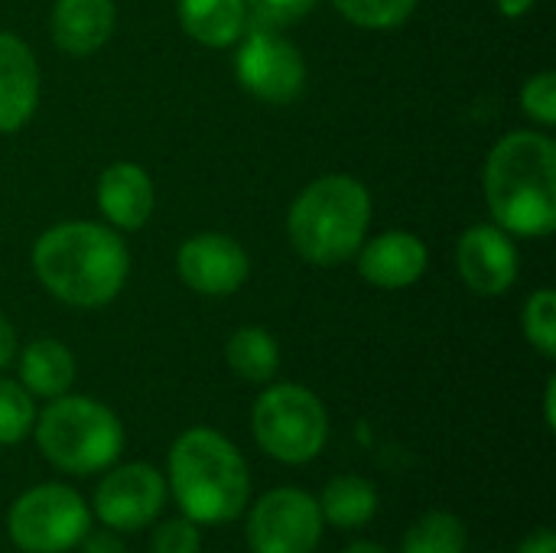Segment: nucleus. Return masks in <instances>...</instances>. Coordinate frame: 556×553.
Returning <instances> with one entry per match:
<instances>
[{"label": "nucleus", "instance_id": "nucleus-1", "mask_svg": "<svg viewBox=\"0 0 556 553\" xmlns=\"http://www.w3.org/2000/svg\"><path fill=\"white\" fill-rule=\"evenodd\" d=\"M33 274L65 306L98 310L117 300L130 277L124 238L101 222H59L33 244Z\"/></svg>", "mask_w": 556, "mask_h": 553}, {"label": "nucleus", "instance_id": "nucleus-2", "mask_svg": "<svg viewBox=\"0 0 556 553\" xmlns=\"http://www.w3.org/2000/svg\"><path fill=\"white\" fill-rule=\"evenodd\" d=\"M492 222L511 238H547L556 228V143L541 130L505 134L485 160Z\"/></svg>", "mask_w": 556, "mask_h": 553}, {"label": "nucleus", "instance_id": "nucleus-3", "mask_svg": "<svg viewBox=\"0 0 556 553\" xmlns=\"http://www.w3.org/2000/svg\"><path fill=\"white\" fill-rule=\"evenodd\" d=\"M371 228V192L349 173H329L303 186L287 212V238L313 267H342Z\"/></svg>", "mask_w": 556, "mask_h": 553}, {"label": "nucleus", "instance_id": "nucleus-4", "mask_svg": "<svg viewBox=\"0 0 556 553\" xmlns=\"http://www.w3.org/2000/svg\"><path fill=\"white\" fill-rule=\"evenodd\" d=\"M169 486L192 525L235 521L251 495L244 456L212 427H192L173 443Z\"/></svg>", "mask_w": 556, "mask_h": 553}, {"label": "nucleus", "instance_id": "nucleus-5", "mask_svg": "<svg viewBox=\"0 0 556 553\" xmlns=\"http://www.w3.org/2000/svg\"><path fill=\"white\" fill-rule=\"evenodd\" d=\"M36 443L55 469L91 476L114 466L124 450V427L108 404L81 394H59L36 420Z\"/></svg>", "mask_w": 556, "mask_h": 553}, {"label": "nucleus", "instance_id": "nucleus-6", "mask_svg": "<svg viewBox=\"0 0 556 553\" xmlns=\"http://www.w3.org/2000/svg\"><path fill=\"white\" fill-rule=\"evenodd\" d=\"M261 450L287 466L309 463L329 440V417L323 401L303 385H270L251 414Z\"/></svg>", "mask_w": 556, "mask_h": 553}, {"label": "nucleus", "instance_id": "nucleus-7", "mask_svg": "<svg viewBox=\"0 0 556 553\" xmlns=\"http://www.w3.org/2000/svg\"><path fill=\"white\" fill-rule=\"evenodd\" d=\"M91 515L78 492L68 486H36L16 499L7 515V531L13 544L26 553H62L78 548L88 535Z\"/></svg>", "mask_w": 556, "mask_h": 553}, {"label": "nucleus", "instance_id": "nucleus-8", "mask_svg": "<svg viewBox=\"0 0 556 553\" xmlns=\"http://www.w3.org/2000/svg\"><path fill=\"white\" fill-rule=\"evenodd\" d=\"M235 75L248 95L264 104H290L306 88L303 52L277 29L264 23H248L244 36L235 42Z\"/></svg>", "mask_w": 556, "mask_h": 553}, {"label": "nucleus", "instance_id": "nucleus-9", "mask_svg": "<svg viewBox=\"0 0 556 553\" xmlns=\"http://www.w3.org/2000/svg\"><path fill=\"white\" fill-rule=\"evenodd\" d=\"M319 538V502L300 489H274L248 515V544L254 553H313Z\"/></svg>", "mask_w": 556, "mask_h": 553}, {"label": "nucleus", "instance_id": "nucleus-10", "mask_svg": "<svg viewBox=\"0 0 556 553\" xmlns=\"http://www.w3.org/2000/svg\"><path fill=\"white\" fill-rule=\"evenodd\" d=\"M179 280L199 297H231L251 277L248 251L222 231H199L176 251Z\"/></svg>", "mask_w": 556, "mask_h": 553}, {"label": "nucleus", "instance_id": "nucleus-11", "mask_svg": "<svg viewBox=\"0 0 556 553\" xmlns=\"http://www.w3.org/2000/svg\"><path fill=\"white\" fill-rule=\"evenodd\" d=\"M163 499V476L147 463H127L104 476L94 492V512L111 531H137L160 515Z\"/></svg>", "mask_w": 556, "mask_h": 553}, {"label": "nucleus", "instance_id": "nucleus-12", "mask_svg": "<svg viewBox=\"0 0 556 553\" xmlns=\"http://www.w3.org/2000/svg\"><path fill=\"white\" fill-rule=\"evenodd\" d=\"M456 267L476 297H505L518 280V248L505 228L472 225L456 241Z\"/></svg>", "mask_w": 556, "mask_h": 553}, {"label": "nucleus", "instance_id": "nucleus-13", "mask_svg": "<svg viewBox=\"0 0 556 553\" xmlns=\"http://www.w3.org/2000/svg\"><path fill=\"white\" fill-rule=\"evenodd\" d=\"M358 274L378 290H407L414 287L430 264L427 244L414 231H381L375 238H365L358 248Z\"/></svg>", "mask_w": 556, "mask_h": 553}, {"label": "nucleus", "instance_id": "nucleus-14", "mask_svg": "<svg viewBox=\"0 0 556 553\" xmlns=\"http://www.w3.org/2000/svg\"><path fill=\"white\" fill-rule=\"evenodd\" d=\"M156 205L153 179L143 166L117 160L98 176V209L114 231H137L150 222Z\"/></svg>", "mask_w": 556, "mask_h": 553}, {"label": "nucleus", "instance_id": "nucleus-15", "mask_svg": "<svg viewBox=\"0 0 556 553\" xmlns=\"http://www.w3.org/2000/svg\"><path fill=\"white\" fill-rule=\"evenodd\" d=\"M39 108V65L33 49L0 33V134H16Z\"/></svg>", "mask_w": 556, "mask_h": 553}, {"label": "nucleus", "instance_id": "nucleus-16", "mask_svg": "<svg viewBox=\"0 0 556 553\" xmlns=\"http://www.w3.org/2000/svg\"><path fill=\"white\" fill-rule=\"evenodd\" d=\"M117 26L114 0H55L49 16V33L55 49L72 59L94 55L108 46Z\"/></svg>", "mask_w": 556, "mask_h": 553}, {"label": "nucleus", "instance_id": "nucleus-17", "mask_svg": "<svg viewBox=\"0 0 556 553\" xmlns=\"http://www.w3.org/2000/svg\"><path fill=\"white\" fill-rule=\"evenodd\" d=\"M179 23L199 46L228 49L244 36L251 16L244 0H179Z\"/></svg>", "mask_w": 556, "mask_h": 553}, {"label": "nucleus", "instance_id": "nucleus-18", "mask_svg": "<svg viewBox=\"0 0 556 553\" xmlns=\"http://www.w3.org/2000/svg\"><path fill=\"white\" fill-rule=\"evenodd\" d=\"M20 381L36 398L68 394L75 381V355L59 339H33L20 355Z\"/></svg>", "mask_w": 556, "mask_h": 553}, {"label": "nucleus", "instance_id": "nucleus-19", "mask_svg": "<svg viewBox=\"0 0 556 553\" xmlns=\"http://www.w3.org/2000/svg\"><path fill=\"white\" fill-rule=\"evenodd\" d=\"M228 368L251 385H267L280 372V345L264 326H241L225 345Z\"/></svg>", "mask_w": 556, "mask_h": 553}, {"label": "nucleus", "instance_id": "nucleus-20", "mask_svg": "<svg viewBox=\"0 0 556 553\" xmlns=\"http://www.w3.org/2000/svg\"><path fill=\"white\" fill-rule=\"evenodd\" d=\"M319 512L336 528H362L378 512V492L362 476H336L323 492Z\"/></svg>", "mask_w": 556, "mask_h": 553}, {"label": "nucleus", "instance_id": "nucleus-21", "mask_svg": "<svg viewBox=\"0 0 556 553\" xmlns=\"http://www.w3.org/2000/svg\"><path fill=\"white\" fill-rule=\"evenodd\" d=\"M401 553H466V528L450 512H430L407 528Z\"/></svg>", "mask_w": 556, "mask_h": 553}, {"label": "nucleus", "instance_id": "nucleus-22", "mask_svg": "<svg viewBox=\"0 0 556 553\" xmlns=\"http://www.w3.org/2000/svg\"><path fill=\"white\" fill-rule=\"evenodd\" d=\"M521 329L531 349H538L544 359L556 355V293L551 287H541L528 297L521 313Z\"/></svg>", "mask_w": 556, "mask_h": 553}, {"label": "nucleus", "instance_id": "nucleus-23", "mask_svg": "<svg viewBox=\"0 0 556 553\" xmlns=\"http://www.w3.org/2000/svg\"><path fill=\"white\" fill-rule=\"evenodd\" d=\"M36 424V407H33V394L10 381L0 378V447H13L20 443Z\"/></svg>", "mask_w": 556, "mask_h": 553}, {"label": "nucleus", "instance_id": "nucleus-24", "mask_svg": "<svg viewBox=\"0 0 556 553\" xmlns=\"http://www.w3.org/2000/svg\"><path fill=\"white\" fill-rule=\"evenodd\" d=\"M332 7L362 29H394L407 23L417 0H332Z\"/></svg>", "mask_w": 556, "mask_h": 553}, {"label": "nucleus", "instance_id": "nucleus-25", "mask_svg": "<svg viewBox=\"0 0 556 553\" xmlns=\"http://www.w3.org/2000/svg\"><path fill=\"white\" fill-rule=\"evenodd\" d=\"M521 108L541 127L556 124V72H538L521 85Z\"/></svg>", "mask_w": 556, "mask_h": 553}, {"label": "nucleus", "instance_id": "nucleus-26", "mask_svg": "<svg viewBox=\"0 0 556 553\" xmlns=\"http://www.w3.org/2000/svg\"><path fill=\"white\" fill-rule=\"evenodd\" d=\"M319 0H244L248 7V16L254 23H264V26H290L296 20H303Z\"/></svg>", "mask_w": 556, "mask_h": 553}, {"label": "nucleus", "instance_id": "nucleus-27", "mask_svg": "<svg viewBox=\"0 0 556 553\" xmlns=\"http://www.w3.org/2000/svg\"><path fill=\"white\" fill-rule=\"evenodd\" d=\"M153 553H199V528L189 518H173L156 528Z\"/></svg>", "mask_w": 556, "mask_h": 553}, {"label": "nucleus", "instance_id": "nucleus-28", "mask_svg": "<svg viewBox=\"0 0 556 553\" xmlns=\"http://www.w3.org/2000/svg\"><path fill=\"white\" fill-rule=\"evenodd\" d=\"M78 548H81V553H127L124 541L114 531H91V528L78 541Z\"/></svg>", "mask_w": 556, "mask_h": 553}, {"label": "nucleus", "instance_id": "nucleus-29", "mask_svg": "<svg viewBox=\"0 0 556 553\" xmlns=\"http://www.w3.org/2000/svg\"><path fill=\"white\" fill-rule=\"evenodd\" d=\"M518 553H556V535L551 528H541L518 548Z\"/></svg>", "mask_w": 556, "mask_h": 553}, {"label": "nucleus", "instance_id": "nucleus-30", "mask_svg": "<svg viewBox=\"0 0 556 553\" xmlns=\"http://www.w3.org/2000/svg\"><path fill=\"white\" fill-rule=\"evenodd\" d=\"M13 355H16V332H13V326L0 316V372L13 362Z\"/></svg>", "mask_w": 556, "mask_h": 553}, {"label": "nucleus", "instance_id": "nucleus-31", "mask_svg": "<svg viewBox=\"0 0 556 553\" xmlns=\"http://www.w3.org/2000/svg\"><path fill=\"white\" fill-rule=\"evenodd\" d=\"M498 3V13L508 16V20H518L525 13H531L538 7V0H495Z\"/></svg>", "mask_w": 556, "mask_h": 553}, {"label": "nucleus", "instance_id": "nucleus-32", "mask_svg": "<svg viewBox=\"0 0 556 553\" xmlns=\"http://www.w3.org/2000/svg\"><path fill=\"white\" fill-rule=\"evenodd\" d=\"M554 398H556V378L547 381V398H544V414H547V427H554Z\"/></svg>", "mask_w": 556, "mask_h": 553}, {"label": "nucleus", "instance_id": "nucleus-33", "mask_svg": "<svg viewBox=\"0 0 556 553\" xmlns=\"http://www.w3.org/2000/svg\"><path fill=\"white\" fill-rule=\"evenodd\" d=\"M342 553H388L381 544H371V541H355V544H349Z\"/></svg>", "mask_w": 556, "mask_h": 553}]
</instances>
